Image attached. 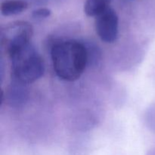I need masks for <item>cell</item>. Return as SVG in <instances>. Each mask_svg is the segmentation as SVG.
<instances>
[{
    "label": "cell",
    "mask_w": 155,
    "mask_h": 155,
    "mask_svg": "<svg viewBox=\"0 0 155 155\" xmlns=\"http://www.w3.org/2000/svg\"><path fill=\"white\" fill-rule=\"evenodd\" d=\"M87 51L88 65L96 67L101 61V51L96 45L93 43H84Z\"/></svg>",
    "instance_id": "8"
},
{
    "label": "cell",
    "mask_w": 155,
    "mask_h": 155,
    "mask_svg": "<svg viewBox=\"0 0 155 155\" xmlns=\"http://www.w3.org/2000/svg\"><path fill=\"white\" fill-rule=\"evenodd\" d=\"M8 56L12 62V77L28 85L43 76V59L31 42L18 48Z\"/></svg>",
    "instance_id": "2"
},
{
    "label": "cell",
    "mask_w": 155,
    "mask_h": 155,
    "mask_svg": "<svg viewBox=\"0 0 155 155\" xmlns=\"http://www.w3.org/2000/svg\"><path fill=\"white\" fill-rule=\"evenodd\" d=\"M28 8V4L22 0H5L1 3L0 10L2 15L4 16H12L19 15L26 11Z\"/></svg>",
    "instance_id": "6"
},
{
    "label": "cell",
    "mask_w": 155,
    "mask_h": 155,
    "mask_svg": "<svg viewBox=\"0 0 155 155\" xmlns=\"http://www.w3.org/2000/svg\"><path fill=\"white\" fill-rule=\"evenodd\" d=\"M51 57L56 75L65 81L78 80L88 65L84 42L74 39L54 42L51 48Z\"/></svg>",
    "instance_id": "1"
},
{
    "label": "cell",
    "mask_w": 155,
    "mask_h": 155,
    "mask_svg": "<svg viewBox=\"0 0 155 155\" xmlns=\"http://www.w3.org/2000/svg\"><path fill=\"white\" fill-rule=\"evenodd\" d=\"M126 1H128V2H130V1H133V0H126Z\"/></svg>",
    "instance_id": "10"
},
{
    "label": "cell",
    "mask_w": 155,
    "mask_h": 155,
    "mask_svg": "<svg viewBox=\"0 0 155 155\" xmlns=\"http://www.w3.org/2000/svg\"><path fill=\"white\" fill-rule=\"evenodd\" d=\"M33 26L27 21H17L6 24L0 30V45L10 54L18 48L31 42Z\"/></svg>",
    "instance_id": "3"
},
{
    "label": "cell",
    "mask_w": 155,
    "mask_h": 155,
    "mask_svg": "<svg viewBox=\"0 0 155 155\" xmlns=\"http://www.w3.org/2000/svg\"><path fill=\"white\" fill-rule=\"evenodd\" d=\"M95 31L101 41L113 43L119 33V18L112 8L108 7L95 17Z\"/></svg>",
    "instance_id": "4"
},
{
    "label": "cell",
    "mask_w": 155,
    "mask_h": 155,
    "mask_svg": "<svg viewBox=\"0 0 155 155\" xmlns=\"http://www.w3.org/2000/svg\"><path fill=\"white\" fill-rule=\"evenodd\" d=\"M51 12L50 9L47 8H39L35 9L32 12V17L34 19L42 20L48 18L51 15Z\"/></svg>",
    "instance_id": "9"
},
{
    "label": "cell",
    "mask_w": 155,
    "mask_h": 155,
    "mask_svg": "<svg viewBox=\"0 0 155 155\" xmlns=\"http://www.w3.org/2000/svg\"><path fill=\"white\" fill-rule=\"evenodd\" d=\"M5 102L14 108H20L26 104L29 98L28 85L12 77L11 83L4 92Z\"/></svg>",
    "instance_id": "5"
},
{
    "label": "cell",
    "mask_w": 155,
    "mask_h": 155,
    "mask_svg": "<svg viewBox=\"0 0 155 155\" xmlns=\"http://www.w3.org/2000/svg\"><path fill=\"white\" fill-rule=\"evenodd\" d=\"M112 0H86L84 5V12L87 16L96 17L109 7Z\"/></svg>",
    "instance_id": "7"
}]
</instances>
